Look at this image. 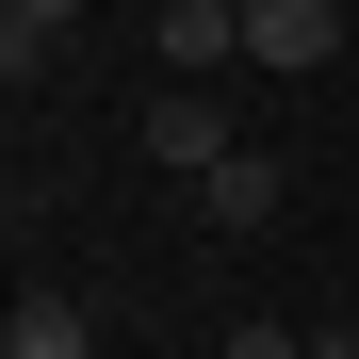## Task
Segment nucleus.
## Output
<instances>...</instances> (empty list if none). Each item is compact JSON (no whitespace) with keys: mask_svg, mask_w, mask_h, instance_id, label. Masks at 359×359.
<instances>
[{"mask_svg":"<svg viewBox=\"0 0 359 359\" xmlns=\"http://www.w3.org/2000/svg\"><path fill=\"white\" fill-rule=\"evenodd\" d=\"M245 66H262V82L343 66V0H245Z\"/></svg>","mask_w":359,"mask_h":359,"instance_id":"1","label":"nucleus"},{"mask_svg":"<svg viewBox=\"0 0 359 359\" xmlns=\"http://www.w3.org/2000/svg\"><path fill=\"white\" fill-rule=\"evenodd\" d=\"M229 147H245V131H229L212 82H163V98H147V163H163V180H212Z\"/></svg>","mask_w":359,"mask_h":359,"instance_id":"2","label":"nucleus"},{"mask_svg":"<svg viewBox=\"0 0 359 359\" xmlns=\"http://www.w3.org/2000/svg\"><path fill=\"white\" fill-rule=\"evenodd\" d=\"M196 212H212V229H278V212H294V163H278V147H229V163L196 180Z\"/></svg>","mask_w":359,"mask_h":359,"instance_id":"3","label":"nucleus"},{"mask_svg":"<svg viewBox=\"0 0 359 359\" xmlns=\"http://www.w3.org/2000/svg\"><path fill=\"white\" fill-rule=\"evenodd\" d=\"M0 359H98V311H82V294H17Z\"/></svg>","mask_w":359,"mask_h":359,"instance_id":"4","label":"nucleus"},{"mask_svg":"<svg viewBox=\"0 0 359 359\" xmlns=\"http://www.w3.org/2000/svg\"><path fill=\"white\" fill-rule=\"evenodd\" d=\"M66 33H82V0H0V66H17V82H33Z\"/></svg>","mask_w":359,"mask_h":359,"instance_id":"5","label":"nucleus"},{"mask_svg":"<svg viewBox=\"0 0 359 359\" xmlns=\"http://www.w3.org/2000/svg\"><path fill=\"white\" fill-rule=\"evenodd\" d=\"M212 359H343V343H294V327H229Z\"/></svg>","mask_w":359,"mask_h":359,"instance_id":"6","label":"nucleus"},{"mask_svg":"<svg viewBox=\"0 0 359 359\" xmlns=\"http://www.w3.org/2000/svg\"><path fill=\"white\" fill-rule=\"evenodd\" d=\"M343 359H359V311H343Z\"/></svg>","mask_w":359,"mask_h":359,"instance_id":"7","label":"nucleus"}]
</instances>
